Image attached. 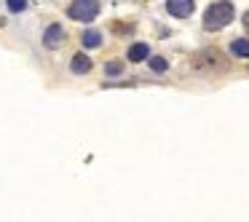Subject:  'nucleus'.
Segmentation results:
<instances>
[{
    "label": "nucleus",
    "instance_id": "nucleus-5",
    "mask_svg": "<svg viewBox=\"0 0 249 222\" xmlns=\"http://www.w3.org/2000/svg\"><path fill=\"white\" fill-rule=\"evenodd\" d=\"M70 70L75 72V75H86V72H91V59H89L86 54H75L70 59Z\"/></svg>",
    "mask_w": 249,
    "mask_h": 222
},
{
    "label": "nucleus",
    "instance_id": "nucleus-7",
    "mask_svg": "<svg viewBox=\"0 0 249 222\" xmlns=\"http://www.w3.org/2000/svg\"><path fill=\"white\" fill-rule=\"evenodd\" d=\"M81 43H83V49H99V46H102V33L86 30V33L81 35Z\"/></svg>",
    "mask_w": 249,
    "mask_h": 222
},
{
    "label": "nucleus",
    "instance_id": "nucleus-4",
    "mask_svg": "<svg viewBox=\"0 0 249 222\" xmlns=\"http://www.w3.org/2000/svg\"><path fill=\"white\" fill-rule=\"evenodd\" d=\"M62 40H65V27H62V24H49V27L43 30V49L54 51L62 46Z\"/></svg>",
    "mask_w": 249,
    "mask_h": 222
},
{
    "label": "nucleus",
    "instance_id": "nucleus-9",
    "mask_svg": "<svg viewBox=\"0 0 249 222\" xmlns=\"http://www.w3.org/2000/svg\"><path fill=\"white\" fill-rule=\"evenodd\" d=\"M126 70V65L121 59H110L107 65H105V75H110V78H115V75H121V72Z\"/></svg>",
    "mask_w": 249,
    "mask_h": 222
},
{
    "label": "nucleus",
    "instance_id": "nucleus-2",
    "mask_svg": "<svg viewBox=\"0 0 249 222\" xmlns=\"http://www.w3.org/2000/svg\"><path fill=\"white\" fill-rule=\"evenodd\" d=\"M67 17L72 22H94L99 17V0H72Z\"/></svg>",
    "mask_w": 249,
    "mask_h": 222
},
{
    "label": "nucleus",
    "instance_id": "nucleus-8",
    "mask_svg": "<svg viewBox=\"0 0 249 222\" xmlns=\"http://www.w3.org/2000/svg\"><path fill=\"white\" fill-rule=\"evenodd\" d=\"M231 51L241 59H249V40L247 38H233L231 40Z\"/></svg>",
    "mask_w": 249,
    "mask_h": 222
},
{
    "label": "nucleus",
    "instance_id": "nucleus-10",
    "mask_svg": "<svg viewBox=\"0 0 249 222\" xmlns=\"http://www.w3.org/2000/svg\"><path fill=\"white\" fill-rule=\"evenodd\" d=\"M147 65H150L153 72H166L169 70V62L163 59V56H150V59H147Z\"/></svg>",
    "mask_w": 249,
    "mask_h": 222
},
{
    "label": "nucleus",
    "instance_id": "nucleus-1",
    "mask_svg": "<svg viewBox=\"0 0 249 222\" xmlns=\"http://www.w3.org/2000/svg\"><path fill=\"white\" fill-rule=\"evenodd\" d=\"M233 19H236V8L231 0H217L204 11V30H209V33L225 30Z\"/></svg>",
    "mask_w": 249,
    "mask_h": 222
},
{
    "label": "nucleus",
    "instance_id": "nucleus-3",
    "mask_svg": "<svg viewBox=\"0 0 249 222\" xmlns=\"http://www.w3.org/2000/svg\"><path fill=\"white\" fill-rule=\"evenodd\" d=\"M166 11L174 19H188L196 11V0H166Z\"/></svg>",
    "mask_w": 249,
    "mask_h": 222
},
{
    "label": "nucleus",
    "instance_id": "nucleus-6",
    "mask_svg": "<svg viewBox=\"0 0 249 222\" xmlns=\"http://www.w3.org/2000/svg\"><path fill=\"white\" fill-rule=\"evenodd\" d=\"M147 59H150V46L147 43L129 46V62H147Z\"/></svg>",
    "mask_w": 249,
    "mask_h": 222
},
{
    "label": "nucleus",
    "instance_id": "nucleus-12",
    "mask_svg": "<svg viewBox=\"0 0 249 222\" xmlns=\"http://www.w3.org/2000/svg\"><path fill=\"white\" fill-rule=\"evenodd\" d=\"M241 24H244V27H247V33H249V11H247V14H244V17H241Z\"/></svg>",
    "mask_w": 249,
    "mask_h": 222
},
{
    "label": "nucleus",
    "instance_id": "nucleus-11",
    "mask_svg": "<svg viewBox=\"0 0 249 222\" xmlns=\"http://www.w3.org/2000/svg\"><path fill=\"white\" fill-rule=\"evenodd\" d=\"M6 6L11 14H22L24 8H27V0H6Z\"/></svg>",
    "mask_w": 249,
    "mask_h": 222
}]
</instances>
